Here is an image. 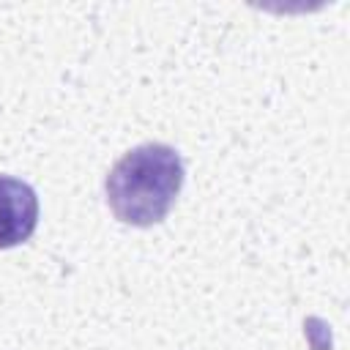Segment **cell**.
Instances as JSON below:
<instances>
[{
  "label": "cell",
  "mask_w": 350,
  "mask_h": 350,
  "mask_svg": "<svg viewBox=\"0 0 350 350\" xmlns=\"http://www.w3.org/2000/svg\"><path fill=\"white\" fill-rule=\"evenodd\" d=\"M183 186V159L172 145L142 142L123 153L104 180L107 205L131 227L159 224Z\"/></svg>",
  "instance_id": "1"
},
{
  "label": "cell",
  "mask_w": 350,
  "mask_h": 350,
  "mask_svg": "<svg viewBox=\"0 0 350 350\" xmlns=\"http://www.w3.org/2000/svg\"><path fill=\"white\" fill-rule=\"evenodd\" d=\"M38 224V197L30 183L0 175V249L25 243Z\"/></svg>",
  "instance_id": "2"
}]
</instances>
